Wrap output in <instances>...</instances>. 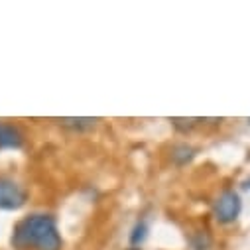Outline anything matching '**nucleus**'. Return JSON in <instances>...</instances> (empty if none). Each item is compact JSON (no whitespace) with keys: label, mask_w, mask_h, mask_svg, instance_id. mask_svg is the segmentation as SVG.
<instances>
[{"label":"nucleus","mask_w":250,"mask_h":250,"mask_svg":"<svg viewBox=\"0 0 250 250\" xmlns=\"http://www.w3.org/2000/svg\"><path fill=\"white\" fill-rule=\"evenodd\" d=\"M12 244L20 250H61V236L51 215H30L22 219L12 234Z\"/></svg>","instance_id":"1"},{"label":"nucleus","mask_w":250,"mask_h":250,"mask_svg":"<svg viewBox=\"0 0 250 250\" xmlns=\"http://www.w3.org/2000/svg\"><path fill=\"white\" fill-rule=\"evenodd\" d=\"M26 199H28V193L18 181L0 175V209L16 211L24 207Z\"/></svg>","instance_id":"2"},{"label":"nucleus","mask_w":250,"mask_h":250,"mask_svg":"<svg viewBox=\"0 0 250 250\" xmlns=\"http://www.w3.org/2000/svg\"><path fill=\"white\" fill-rule=\"evenodd\" d=\"M240 211H242V201H240L238 193H234L230 189H227V191H223L219 195V199L215 201V209H213L215 219L219 223H223V225L234 223L238 219Z\"/></svg>","instance_id":"3"},{"label":"nucleus","mask_w":250,"mask_h":250,"mask_svg":"<svg viewBox=\"0 0 250 250\" xmlns=\"http://www.w3.org/2000/svg\"><path fill=\"white\" fill-rule=\"evenodd\" d=\"M24 136L18 126L8 122H0V150H14L22 148Z\"/></svg>","instance_id":"4"},{"label":"nucleus","mask_w":250,"mask_h":250,"mask_svg":"<svg viewBox=\"0 0 250 250\" xmlns=\"http://www.w3.org/2000/svg\"><path fill=\"white\" fill-rule=\"evenodd\" d=\"M57 122L61 124L63 128H69V130H91V128H95L97 126V122H99V118H89V116H85V118H57Z\"/></svg>","instance_id":"5"},{"label":"nucleus","mask_w":250,"mask_h":250,"mask_svg":"<svg viewBox=\"0 0 250 250\" xmlns=\"http://www.w3.org/2000/svg\"><path fill=\"white\" fill-rule=\"evenodd\" d=\"M195 154H197V150H195L193 146H189V144H179V146H175V148L171 150V162H173L175 166H185L187 162H191V160L195 158Z\"/></svg>","instance_id":"6"},{"label":"nucleus","mask_w":250,"mask_h":250,"mask_svg":"<svg viewBox=\"0 0 250 250\" xmlns=\"http://www.w3.org/2000/svg\"><path fill=\"white\" fill-rule=\"evenodd\" d=\"M189 242H191L193 250H209L211 244H213V238H211V234L207 230H197V232H193Z\"/></svg>","instance_id":"7"},{"label":"nucleus","mask_w":250,"mask_h":250,"mask_svg":"<svg viewBox=\"0 0 250 250\" xmlns=\"http://www.w3.org/2000/svg\"><path fill=\"white\" fill-rule=\"evenodd\" d=\"M146 236H148V225L144 221L136 223V227L132 229V234H130V242L132 244H142L146 240Z\"/></svg>","instance_id":"8"},{"label":"nucleus","mask_w":250,"mask_h":250,"mask_svg":"<svg viewBox=\"0 0 250 250\" xmlns=\"http://www.w3.org/2000/svg\"><path fill=\"white\" fill-rule=\"evenodd\" d=\"M169 122L179 130V132H189L195 124L199 122V118H169Z\"/></svg>","instance_id":"9"},{"label":"nucleus","mask_w":250,"mask_h":250,"mask_svg":"<svg viewBox=\"0 0 250 250\" xmlns=\"http://www.w3.org/2000/svg\"><path fill=\"white\" fill-rule=\"evenodd\" d=\"M128 250H142V248H128Z\"/></svg>","instance_id":"10"},{"label":"nucleus","mask_w":250,"mask_h":250,"mask_svg":"<svg viewBox=\"0 0 250 250\" xmlns=\"http://www.w3.org/2000/svg\"><path fill=\"white\" fill-rule=\"evenodd\" d=\"M248 122H250V118H248Z\"/></svg>","instance_id":"11"}]
</instances>
